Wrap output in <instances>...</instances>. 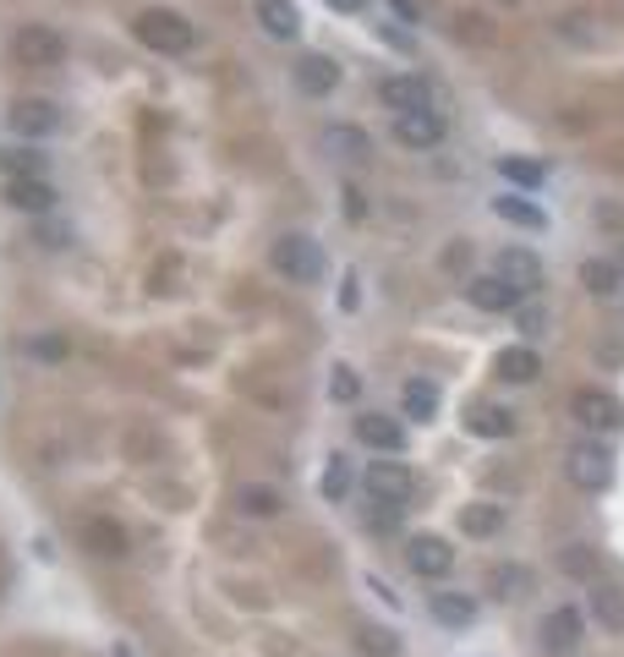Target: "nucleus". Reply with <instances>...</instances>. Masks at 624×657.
Here are the masks:
<instances>
[{"label":"nucleus","mask_w":624,"mask_h":657,"mask_svg":"<svg viewBox=\"0 0 624 657\" xmlns=\"http://www.w3.org/2000/svg\"><path fill=\"white\" fill-rule=\"evenodd\" d=\"M346 214H351V219H362V214H368V203H362V187H346Z\"/></svg>","instance_id":"a19ab883"},{"label":"nucleus","mask_w":624,"mask_h":657,"mask_svg":"<svg viewBox=\"0 0 624 657\" xmlns=\"http://www.w3.org/2000/svg\"><path fill=\"white\" fill-rule=\"evenodd\" d=\"M488 586H493V597H504V602H509V597H526V592H531V570H526V564H499V570L488 575Z\"/></svg>","instance_id":"a878e982"},{"label":"nucleus","mask_w":624,"mask_h":657,"mask_svg":"<svg viewBox=\"0 0 624 657\" xmlns=\"http://www.w3.org/2000/svg\"><path fill=\"white\" fill-rule=\"evenodd\" d=\"M499 176H504V181H515V187H531V192L548 181V170H542L537 159H509V154L499 159Z\"/></svg>","instance_id":"c85d7f7f"},{"label":"nucleus","mask_w":624,"mask_h":657,"mask_svg":"<svg viewBox=\"0 0 624 657\" xmlns=\"http://www.w3.org/2000/svg\"><path fill=\"white\" fill-rule=\"evenodd\" d=\"M67 241H72V230H61V225L45 230V247H67Z\"/></svg>","instance_id":"79ce46f5"},{"label":"nucleus","mask_w":624,"mask_h":657,"mask_svg":"<svg viewBox=\"0 0 624 657\" xmlns=\"http://www.w3.org/2000/svg\"><path fill=\"white\" fill-rule=\"evenodd\" d=\"M395 143L406 148H439L444 143V116L439 110H411V116H395Z\"/></svg>","instance_id":"9b49d317"},{"label":"nucleus","mask_w":624,"mask_h":657,"mask_svg":"<svg viewBox=\"0 0 624 657\" xmlns=\"http://www.w3.org/2000/svg\"><path fill=\"white\" fill-rule=\"evenodd\" d=\"M406 564L422 575V581H444L449 570H455V548L444 542V537H411V548H406Z\"/></svg>","instance_id":"1a4fd4ad"},{"label":"nucleus","mask_w":624,"mask_h":657,"mask_svg":"<svg viewBox=\"0 0 624 657\" xmlns=\"http://www.w3.org/2000/svg\"><path fill=\"white\" fill-rule=\"evenodd\" d=\"M274 268L290 285H319L324 279V247L312 241V236H279L274 241Z\"/></svg>","instance_id":"f03ea898"},{"label":"nucleus","mask_w":624,"mask_h":657,"mask_svg":"<svg viewBox=\"0 0 624 657\" xmlns=\"http://www.w3.org/2000/svg\"><path fill=\"white\" fill-rule=\"evenodd\" d=\"M537 373H542V357L531 346H504L499 351V379L504 384H531Z\"/></svg>","instance_id":"aec40b11"},{"label":"nucleus","mask_w":624,"mask_h":657,"mask_svg":"<svg viewBox=\"0 0 624 657\" xmlns=\"http://www.w3.org/2000/svg\"><path fill=\"white\" fill-rule=\"evenodd\" d=\"M290 77H296V88H301L307 99H324V94L340 88V61H335V56H319V50H307V56L290 67Z\"/></svg>","instance_id":"0eeeda50"},{"label":"nucleus","mask_w":624,"mask_h":657,"mask_svg":"<svg viewBox=\"0 0 624 657\" xmlns=\"http://www.w3.org/2000/svg\"><path fill=\"white\" fill-rule=\"evenodd\" d=\"M493 274H499L515 296H537V290H542V258H537L531 247H504L499 263H493Z\"/></svg>","instance_id":"423d86ee"},{"label":"nucleus","mask_w":624,"mask_h":657,"mask_svg":"<svg viewBox=\"0 0 624 657\" xmlns=\"http://www.w3.org/2000/svg\"><path fill=\"white\" fill-rule=\"evenodd\" d=\"M389 7H395L406 23H422V0H389Z\"/></svg>","instance_id":"ea45409f"},{"label":"nucleus","mask_w":624,"mask_h":657,"mask_svg":"<svg viewBox=\"0 0 624 657\" xmlns=\"http://www.w3.org/2000/svg\"><path fill=\"white\" fill-rule=\"evenodd\" d=\"M252 17L268 39H296L301 34V12H296V0H252Z\"/></svg>","instance_id":"f8f14e48"},{"label":"nucleus","mask_w":624,"mask_h":657,"mask_svg":"<svg viewBox=\"0 0 624 657\" xmlns=\"http://www.w3.org/2000/svg\"><path fill=\"white\" fill-rule=\"evenodd\" d=\"M319 493H324L329 504H340V499L351 493V461H346V455H335V461L324 466V482H319Z\"/></svg>","instance_id":"c756f323"},{"label":"nucleus","mask_w":624,"mask_h":657,"mask_svg":"<svg viewBox=\"0 0 624 657\" xmlns=\"http://www.w3.org/2000/svg\"><path fill=\"white\" fill-rule=\"evenodd\" d=\"M515 323H520V335H526V341H537L542 329H548V312H542L537 301H520V307H515Z\"/></svg>","instance_id":"f704fd0d"},{"label":"nucleus","mask_w":624,"mask_h":657,"mask_svg":"<svg viewBox=\"0 0 624 657\" xmlns=\"http://www.w3.org/2000/svg\"><path fill=\"white\" fill-rule=\"evenodd\" d=\"M241 515H279V493L263 488V482H247L241 488Z\"/></svg>","instance_id":"2f4dec72"},{"label":"nucleus","mask_w":624,"mask_h":657,"mask_svg":"<svg viewBox=\"0 0 624 657\" xmlns=\"http://www.w3.org/2000/svg\"><path fill=\"white\" fill-rule=\"evenodd\" d=\"M493 214L509 219V225H520V230H548V214L537 203H526V198H493Z\"/></svg>","instance_id":"b1692460"},{"label":"nucleus","mask_w":624,"mask_h":657,"mask_svg":"<svg viewBox=\"0 0 624 657\" xmlns=\"http://www.w3.org/2000/svg\"><path fill=\"white\" fill-rule=\"evenodd\" d=\"M17 56H23L28 67H61V56H67V39H61L50 23H28V28L17 34Z\"/></svg>","instance_id":"9d476101"},{"label":"nucleus","mask_w":624,"mask_h":657,"mask_svg":"<svg viewBox=\"0 0 624 657\" xmlns=\"http://www.w3.org/2000/svg\"><path fill=\"white\" fill-rule=\"evenodd\" d=\"M553 28H559L569 45H597V39H602V34H597V23H591L586 12H569V17H559Z\"/></svg>","instance_id":"473e14b6"},{"label":"nucleus","mask_w":624,"mask_h":657,"mask_svg":"<svg viewBox=\"0 0 624 657\" xmlns=\"http://www.w3.org/2000/svg\"><path fill=\"white\" fill-rule=\"evenodd\" d=\"M329 154H340V159H368L373 154V143H368V132L362 127H329Z\"/></svg>","instance_id":"393cba45"},{"label":"nucleus","mask_w":624,"mask_h":657,"mask_svg":"<svg viewBox=\"0 0 624 657\" xmlns=\"http://www.w3.org/2000/svg\"><path fill=\"white\" fill-rule=\"evenodd\" d=\"M28 351H34V357H45V362H56V357H67V341H61V335H39Z\"/></svg>","instance_id":"e433bc0d"},{"label":"nucleus","mask_w":624,"mask_h":657,"mask_svg":"<svg viewBox=\"0 0 624 657\" xmlns=\"http://www.w3.org/2000/svg\"><path fill=\"white\" fill-rule=\"evenodd\" d=\"M362 646H368V652H379V657H395V652H400V641H395L389 630H368V635H362Z\"/></svg>","instance_id":"c9c22d12"},{"label":"nucleus","mask_w":624,"mask_h":657,"mask_svg":"<svg viewBox=\"0 0 624 657\" xmlns=\"http://www.w3.org/2000/svg\"><path fill=\"white\" fill-rule=\"evenodd\" d=\"M564 570H569V575H586V570H591V553H586V548H569V553H564Z\"/></svg>","instance_id":"58836bf2"},{"label":"nucleus","mask_w":624,"mask_h":657,"mask_svg":"<svg viewBox=\"0 0 624 657\" xmlns=\"http://www.w3.org/2000/svg\"><path fill=\"white\" fill-rule=\"evenodd\" d=\"M466 428H471L477 439H509V433H515V411H504V406H488V401H482V406H471V411H466Z\"/></svg>","instance_id":"412c9836"},{"label":"nucleus","mask_w":624,"mask_h":657,"mask_svg":"<svg viewBox=\"0 0 624 657\" xmlns=\"http://www.w3.org/2000/svg\"><path fill=\"white\" fill-rule=\"evenodd\" d=\"M428 608H433V619H439V624H449V630H466V624L477 619V602H471L466 592H433V597H428Z\"/></svg>","instance_id":"4be33fe9"},{"label":"nucleus","mask_w":624,"mask_h":657,"mask_svg":"<svg viewBox=\"0 0 624 657\" xmlns=\"http://www.w3.org/2000/svg\"><path fill=\"white\" fill-rule=\"evenodd\" d=\"M362 482H368V499H373V504H395V510H406L411 493H417V477H411V466H400V461H373Z\"/></svg>","instance_id":"7ed1b4c3"},{"label":"nucleus","mask_w":624,"mask_h":657,"mask_svg":"<svg viewBox=\"0 0 624 657\" xmlns=\"http://www.w3.org/2000/svg\"><path fill=\"white\" fill-rule=\"evenodd\" d=\"M116 657H132V652H127V646H116Z\"/></svg>","instance_id":"a18cd8bd"},{"label":"nucleus","mask_w":624,"mask_h":657,"mask_svg":"<svg viewBox=\"0 0 624 657\" xmlns=\"http://www.w3.org/2000/svg\"><path fill=\"white\" fill-rule=\"evenodd\" d=\"M619 268H624V258H619Z\"/></svg>","instance_id":"49530a36"},{"label":"nucleus","mask_w":624,"mask_h":657,"mask_svg":"<svg viewBox=\"0 0 624 657\" xmlns=\"http://www.w3.org/2000/svg\"><path fill=\"white\" fill-rule=\"evenodd\" d=\"M56 127H61V110H56L50 99H23V105H12V132L45 138V132H56Z\"/></svg>","instance_id":"2eb2a0df"},{"label":"nucleus","mask_w":624,"mask_h":657,"mask_svg":"<svg viewBox=\"0 0 624 657\" xmlns=\"http://www.w3.org/2000/svg\"><path fill=\"white\" fill-rule=\"evenodd\" d=\"M368 526H379V531H395V526H400V510H395V504H373Z\"/></svg>","instance_id":"4c0bfd02"},{"label":"nucleus","mask_w":624,"mask_h":657,"mask_svg":"<svg viewBox=\"0 0 624 657\" xmlns=\"http://www.w3.org/2000/svg\"><path fill=\"white\" fill-rule=\"evenodd\" d=\"M340 301H346V312L357 307V274H346V290H340Z\"/></svg>","instance_id":"37998d69"},{"label":"nucleus","mask_w":624,"mask_h":657,"mask_svg":"<svg viewBox=\"0 0 624 657\" xmlns=\"http://www.w3.org/2000/svg\"><path fill=\"white\" fill-rule=\"evenodd\" d=\"M88 542H94V553H105V559H121V553H127V531H121L116 521H88Z\"/></svg>","instance_id":"bb28decb"},{"label":"nucleus","mask_w":624,"mask_h":657,"mask_svg":"<svg viewBox=\"0 0 624 657\" xmlns=\"http://www.w3.org/2000/svg\"><path fill=\"white\" fill-rule=\"evenodd\" d=\"M379 99H384V110H395V116L433 110V88H428V77H417V72H389V77L379 83Z\"/></svg>","instance_id":"39448f33"},{"label":"nucleus","mask_w":624,"mask_h":657,"mask_svg":"<svg viewBox=\"0 0 624 657\" xmlns=\"http://www.w3.org/2000/svg\"><path fill=\"white\" fill-rule=\"evenodd\" d=\"M439 401H444V395H439L433 379H411V384L400 390V411H406L411 422H433V417H439Z\"/></svg>","instance_id":"6ab92c4d"},{"label":"nucleus","mask_w":624,"mask_h":657,"mask_svg":"<svg viewBox=\"0 0 624 657\" xmlns=\"http://www.w3.org/2000/svg\"><path fill=\"white\" fill-rule=\"evenodd\" d=\"M564 471H569L575 488L597 493V488H608V477H613V455H608L597 439H586V444H575V450L564 455Z\"/></svg>","instance_id":"20e7f679"},{"label":"nucleus","mask_w":624,"mask_h":657,"mask_svg":"<svg viewBox=\"0 0 624 657\" xmlns=\"http://www.w3.org/2000/svg\"><path fill=\"white\" fill-rule=\"evenodd\" d=\"M569 411H575V422L580 428H624V406L608 395V390H575V401H569Z\"/></svg>","instance_id":"6e6552de"},{"label":"nucleus","mask_w":624,"mask_h":657,"mask_svg":"<svg viewBox=\"0 0 624 657\" xmlns=\"http://www.w3.org/2000/svg\"><path fill=\"white\" fill-rule=\"evenodd\" d=\"M132 34H137V45H148L154 56H187V50L197 45V23H187V17L170 12V7H148V12H137Z\"/></svg>","instance_id":"f257e3e1"},{"label":"nucleus","mask_w":624,"mask_h":657,"mask_svg":"<svg viewBox=\"0 0 624 657\" xmlns=\"http://www.w3.org/2000/svg\"><path fill=\"white\" fill-rule=\"evenodd\" d=\"M466 301L482 307V312H515L526 296H515L499 274H477V279H466Z\"/></svg>","instance_id":"ddd939ff"},{"label":"nucleus","mask_w":624,"mask_h":657,"mask_svg":"<svg viewBox=\"0 0 624 657\" xmlns=\"http://www.w3.org/2000/svg\"><path fill=\"white\" fill-rule=\"evenodd\" d=\"M329 395H335L340 406H351V401L362 395V379H357L351 362H335V373H329Z\"/></svg>","instance_id":"72a5a7b5"},{"label":"nucleus","mask_w":624,"mask_h":657,"mask_svg":"<svg viewBox=\"0 0 624 657\" xmlns=\"http://www.w3.org/2000/svg\"><path fill=\"white\" fill-rule=\"evenodd\" d=\"M357 439H362L368 450H384V455H400V450H406V428H400L395 417H384V411L357 417Z\"/></svg>","instance_id":"4468645a"},{"label":"nucleus","mask_w":624,"mask_h":657,"mask_svg":"<svg viewBox=\"0 0 624 657\" xmlns=\"http://www.w3.org/2000/svg\"><path fill=\"white\" fill-rule=\"evenodd\" d=\"M0 170H7L12 181H28V176L45 170V154H34V148H7V154H0Z\"/></svg>","instance_id":"7c9ffc66"},{"label":"nucleus","mask_w":624,"mask_h":657,"mask_svg":"<svg viewBox=\"0 0 624 657\" xmlns=\"http://www.w3.org/2000/svg\"><path fill=\"white\" fill-rule=\"evenodd\" d=\"M460 531H466V537H499V531H504V510L488 504V499H477V504L460 510Z\"/></svg>","instance_id":"5701e85b"},{"label":"nucleus","mask_w":624,"mask_h":657,"mask_svg":"<svg viewBox=\"0 0 624 657\" xmlns=\"http://www.w3.org/2000/svg\"><path fill=\"white\" fill-rule=\"evenodd\" d=\"M575 641H580V608H553L542 619V646L548 652H575Z\"/></svg>","instance_id":"a211bd4d"},{"label":"nucleus","mask_w":624,"mask_h":657,"mask_svg":"<svg viewBox=\"0 0 624 657\" xmlns=\"http://www.w3.org/2000/svg\"><path fill=\"white\" fill-rule=\"evenodd\" d=\"M591 608L608 630H624V586H597L591 592Z\"/></svg>","instance_id":"cd10ccee"},{"label":"nucleus","mask_w":624,"mask_h":657,"mask_svg":"<svg viewBox=\"0 0 624 657\" xmlns=\"http://www.w3.org/2000/svg\"><path fill=\"white\" fill-rule=\"evenodd\" d=\"M329 7H335V12H362L368 0H329Z\"/></svg>","instance_id":"c03bdc74"},{"label":"nucleus","mask_w":624,"mask_h":657,"mask_svg":"<svg viewBox=\"0 0 624 657\" xmlns=\"http://www.w3.org/2000/svg\"><path fill=\"white\" fill-rule=\"evenodd\" d=\"M7 203H12V208H28V214H50V208H56V187H50L45 176L7 181Z\"/></svg>","instance_id":"f3484780"},{"label":"nucleus","mask_w":624,"mask_h":657,"mask_svg":"<svg viewBox=\"0 0 624 657\" xmlns=\"http://www.w3.org/2000/svg\"><path fill=\"white\" fill-rule=\"evenodd\" d=\"M580 285H586V296L613 301V296H619V285H624V268H619L613 258H586V263H580Z\"/></svg>","instance_id":"dca6fc26"}]
</instances>
